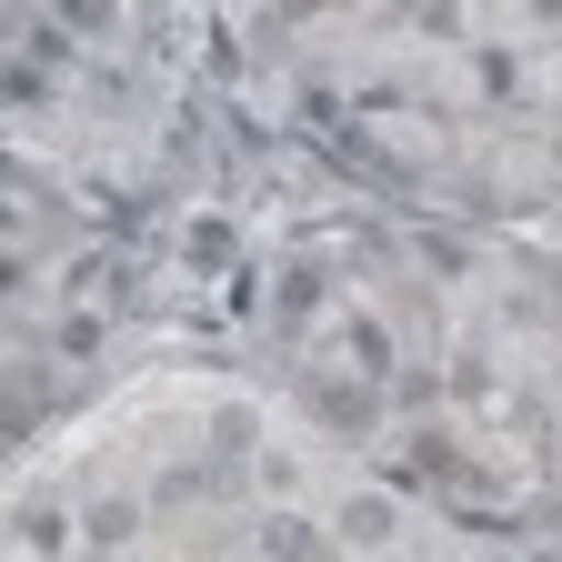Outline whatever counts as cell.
Here are the masks:
<instances>
[{"mask_svg":"<svg viewBox=\"0 0 562 562\" xmlns=\"http://www.w3.org/2000/svg\"><path fill=\"white\" fill-rule=\"evenodd\" d=\"M331 532H341L351 552H382V542H402V503H392V492H341Z\"/></svg>","mask_w":562,"mask_h":562,"instance_id":"cell-1","label":"cell"},{"mask_svg":"<svg viewBox=\"0 0 562 562\" xmlns=\"http://www.w3.org/2000/svg\"><path fill=\"white\" fill-rule=\"evenodd\" d=\"M21 552H31V562H60V552H70V513H60V503H21Z\"/></svg>","mask_w":562,"mask_h":562,"instance_id":"cell-2","label":"cell"},{"mask_svg":"<svg viewBox=\"0 0 562 562\" xmlns=\"http://www.w3.org/2000/svg\"><path fill=\"white\" fill-rule=\"evenodd\" d=\"M70 532H81V542H101V552H121V542L140 532V503H121V492H111V503H91L81 522H70Z\"/></svg>","mask_w":562,"mask_h":562,"instance_id":"cell-3","label":"cell"},{"mask_svg":"<svg viewBox=\"0 0 562 562\" xmlns=\"http://www.w3.org/2000/svg\"><path fill=\"white\" fill-rule=\"evenodd\" d=\"M261 562H322L312 522H302V513H271V522H261Z\"/></svg>","mask_w":562,"mask_h":562,"instance_id":"cell-4","label":"cell"},{"mask_svg":"<svg viewBox=\"0 0 562 562\" xmlns=\"http://www.w3.org/2000/svg\"><path fill=\"white\" fill-rule=\"evenodd\" d=\"M341 351H351V362H362V382H382V372H392V331H382L372 312H362V322L341 331Z\"/></svg>","mask_w":562,"mask_h":562,"instance_id":"cell-5","label":"cell"},{"mask_svg":"<svg viewBox=\"0 0 562 562\" xmlns=\"http://www.w3.org/2000/svg\"><path fill=\"white\" fill-rule=\"evenodd\" d=\"M41 91H50L41 60H0V101H41Z\"/></svg>","mask_w":562,"mask_h":562,"instance_id":"cell-6","label":"cell"},{"mask_svg":"<svg viewBox=\"0 0 562 562\" xmlns=\"http://www.w3.org/2000/svg\"><path fill=\"white\" fill-rule=\"evenodd\" d=\"M31 60L60 70V60H70V21H31Z\"/></svg>","mask_w":562,"mask_h":562,"instance_id":"cell-7","label":"cell"},{"mask_svg":"<svg viewBox=\"0 0 562 562\" xmlns=\"http://www.w3.org/2000/svg\"><path fill=\"white\" fill-rule=\"evenodd\" d=\"M60 351H70V362H91V351H101V312H70L60 322Z\"/></svg>","mask_w":562,"mask_h":562,"instance_id":"cell-8","label":"cell"},{"mask_svg":"<svg viewBox=\"0 0 562 562\" xmlns=\"http://www.w3.org/2000/svg\"><path fill=\"white\" fill-rule=\"evenodd\" d=\"M191 261H232V232L222 222H191Z\"/></svg>","mask_w":562,"mask_h":562,"instance_id":"cell-9","label":"cell"},{"mask_svg":"<svg viewBox=\"0 0 562 562\" xmlns=\"http://www.w3.org/2000/svg\"><path fill=\"white\" fill-rule=\"evenodd\" d=\"M31 292V251H0V302H21Z\"/></svg>","mask_w":562,"mask_h":562,"instance_id":"cell-10","label":"cell"},{"mask_svg":"<svg viewBox=\"0 0 562 562\" xmlns=\"http://www.w3.org/2000/svg\"><path fill=\"white\" fill-rule=\"evenodd\" d=\"M0 50H11V31H0Z\"/></svg>","mask_w":562,"mask_h":562,"instance_id":"cell-11","label":"cell"}]
</instances>
